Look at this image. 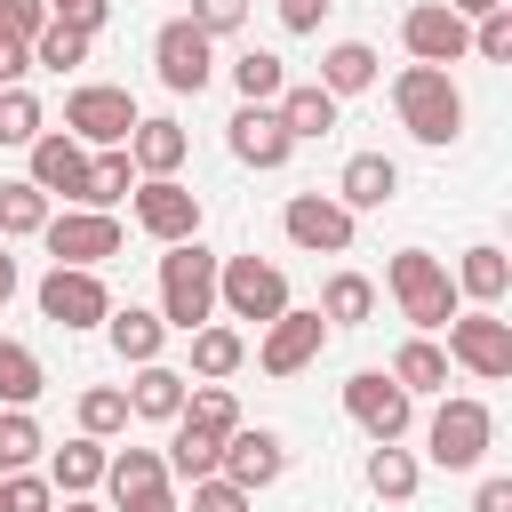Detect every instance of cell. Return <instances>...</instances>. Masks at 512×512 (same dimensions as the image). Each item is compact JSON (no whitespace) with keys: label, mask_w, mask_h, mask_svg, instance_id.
Instances as JSON below:
<instances>
[{"label":"cell","mask_w":512,"mask_h":512,"mask_svg":"<svg viewBox=\"0 0 512 512\" xmlns=\"http://www.w3.org/2000/svg\"><path fill=\"white\" fill-rule=\"evenodd\" d=\"M216 472H224L232 488H248V496H256V488H272V480L288 472V440H280L272 424H232V432H224Z\"/></svg>","instance_id":"17"},{"label":"cell","mask_w":512,"mask_h":512,"mask_svg":"<svg viewBox=\"0 0 512 512\" xmlns=\"http://www.w3.org/2000/svg\"><path fill=\"white\" fill-rule=\"evenodd\" d=\"M136 120H144V112H136V96H128V88L88 80V88H72V96H64V136H80L88 152L128 144V128H136Z\"/></svg>","instance_id":"12"},{"label":"cell","mask_w":512,"mask_h":512,"mask_svg":"<svg viewBox=\"0 0 512 512\" xmlns=\"http://www.w3.org/2000/svg\"><path fill=\"white\" fill-rule=\"evenodd\" d=\"M176 416H184V424H200V432H216V440H224L232 424H248V416H240V400H232V384H184V408H176Z\"/></svg>","instance_id":"37"},{"label":"cell","mask_w":512,"mask_h":512,"mask_svg":"<svg viewBox=\"0 0 512 512\" xmlns=\"http://www.w3.org/2000/svg\"><path fill=\"white\" fill-rule=\"evenodd\" d=\"M192 24H200L208 40H224V32L248 24V0H192Z\"/></svg>","instance_id":"45"},{"label":"cell","mask_w":512,"mask_h":512,"mask_svg":"<svg viewBox=\"0 0 512 512\" xmlns=\"http://www.w3.org/2000/svg\"><path fill=\"white\" fill-rule=\"evenodd\" d=\"M32 72V40H0V88H16Z\"/></svg>","instance_id":"50"},{"label":"cell","mask_w":512,"mask_h":512,"mask_svg":"<svg viewBox=\"0 0 512 512\" xmlns=\"http://www.w3.org/2000/svg\"><path fill=\"white\" fill-rule=\"evenodd\" d=\"M216 312L264 328L272 312H288V272L264 256H216Z\"/></svg>","instance_id":"5"},{"label":"cell","mask_w":512,"mask_h":512,"mask_svg":"<svg viewBox=\"0 0 512 512\" xmlns=\"http://www.w3.org/2000/svg\"><path fill=\"white\" fill-rule=\"evenodd\" d=\"M216 456H224V440L176 416V432H168V456H160V464H168V480H184V488H192V480H208V472H216Z\"/></svg>","instance_id":"30"},{"label":"cell","mask_w":512,"mask_h":512,"mask_svg":"<svg viewBox=\"0 0 512 512\" xmlns=\"http://www.w3.org/2000/svg\"><path fill=\"white\" fill-rule=\"evenodd\" d=\"M344 416H352L368 440H408V424H416V392H400L392 368H360V376H344Z\"/></svg>","instance_id":"11"},{"label":"cell","mask_w":512,"mask_h":512,"mask_svg":"<svg viewBox=\"0 0 512 512\" xmlns=\"http://www.w3.org/2000/svg\"><path fill=\"white\" fill-rule=\"evenodd\" d=\"M272 112H280V128H288L296 144H320V136L336 128V96H328L320 80H288V88L272 96Z\"/></svg>","instance_id":"20"},{"label":"cell","mask_w":512,"mask_h":512,"mask_svg":"<svg viewBox=\"0 0 512 512\" xmlns=\"http://www.w3.org/2000/svg\"><path fill=\"white\" fill-rule=\"evenodd\" d=\"M48 16H56V24H72V32H88V40H96V32H104V16H112V0H48Z\"/></svg>","instance_id":"47"},{"label":"cell","mask_w":512,"mask_h":512,"mask_svg":"<svg viewBox=\"0 0 512 512\" xmlns=\"http://www.w3.org/2000/svg\"><path fill=\"white\" fill-rule=\"evenodd\" d=\"M104 336H112V352H120L128 368H144V360H160L168 320H160V312H144V304H112V312H104Z\"/></svg>","instance_id":"22"},{"label":"cell","mask_w":512,"mask_h":512,"mask_svg":"<svg viewBox=\"0 0 512 512\" xmlns=\"http://www.w3.org/2000/svg\"><path fill=\"white\" fill-rule=\"evenodd\" d=\"M232 88H240V104H272V96L288 88V64H280L272 48H240V56H232Z\"/></svg>","instance_id":"36"},{"label":"cell","mask_w":512,"mask_h":512,"mask_svg":"<svg viewBox=\"0 0 512 512\" xmlns=\"http://www.w3.org/2000/svg\"><path fill=\"white\" fill-rule=\"evenodd\" d=\"M472 512H512V480H504V472H488V480L472 488Z\"/></svg>","instance_id":"49"},{"label":"cell","mask_w":512,"mask_h":512,"mask_svg":"<svg viewBox=\"0 0 512 512\" xmlns=\"http://www.w3.org/2000/svg\"><path fill=\"white\" fill-rule=\"evenodd\" d=\"M56 512H112V504H96V488H88V496H56Z\"/></svg>","instance_id":"52"},{"label":"cell","mask_w":512,"mask_h":512,"mask_svg":"<svg viewBox=\"0 0 512 512\" xmlns=\"http://www.w3.org/2000/svg\"><path fill=\"white\" fill-rule=\"evenodd\" d=\"M104 456H112V448L88 440V432L64 440V448L48 456V488H56V496H88V488H104Z\"/></svg>","instance_id":"28"},{"label":"cell","mask_w":512,"mask_h":512,"mask_svg":"<svg viewBox=\"0 0 512 512\" xmlns=\"http://www.w3.org/2000/svg\"><path fill=\"white\" fill-rule=\"evenodd\" d=\"M400 48H408L416 64H464V56H472V24H464L448 0H416V8L400 16Z\"/></svg>","instance_id":"15"},{"label":"cell","mask_w":512,"mask_h":512,"mask_svg":"<svg viewBox=\"0 0 512 512\" xmlns=\"http://www.w3.org/2000/svg\"><path fill=\"white\" fill-rule=\"evenodd\" d=\"M392 112H400V128L416 136V144H456L464 136V88L448 80V64H408V72H392Z\"/></svg>","instance_id":"1"},{"label":"cell","mask_w":512,"mask_h":512,"mask_svg":"<svg viewBox=\"0 0 512 512\" xmlns=\"http://www.w3.org/2000/svg\"><path fill=\"white\" fill-rule=\"evenodd\" d=\"M272 8H280V32H320V16L336 0H272Z\"/></svg>","instance_id":"48"},{"label":"cell","mask_w":512,"mask_h":512,"mask_svg":"<svg viewBox=\"0 0 512 512\" xmlns=\"http://www.w3.org/2000/svg\"><path fill=\"white\" fill-rule=\"evenodd\" d=\"M128 216H136V232L144 240H200V192L184 184V176H136V192H128Z\"/></svg>","instance_id":"7"},{"label":"cell","mask_w":512,"mask_h":512,"mask_svg":"<svg viewBox=\"0 0 512 512\" xmlns=\"http://www.w3.org/2000/svg\"><path fill=\"white\" fill-rule=\"evenodd\" d=\"M376 72H384V56L368 48V40H336L328 56H320V88L344 104V96H360V88H376Z\"/></svg>","instance_id":"26"},{"label":"cell","mask_w":512,"mask_h":512,"mask_svg":"<svg viewBox=\"0 0 512 512\" xmlns=\"http://www.w3.org/2000/svg\"><path fill=\"white\" fill-rule=\"evenodd\" d=\"M128 192H136V160H128V144L88 152V200H80V208H112V200H128Z\"/></svg>","instance_id":"34"},{"label":"cell","mask_w":512,"mask_h":512,"mask_svg":"<svg viewBox=\"0 0 512 512\" xmlns=\"http://www.w3.org/2000/svg\"><path fill=\"white\" fill-rule=\"evenodd\" d=\"M384 288H392V304H400V320H408L416 336H432V328H448V320L464 312V296H456V280H448V264H440L432 248H400V256L384 264Z\"/></svg>","instance_id":"2"},{"label":"cell","mask_w":512,"mask_h":512,"mask_svg":"<svg viewBox=\"0 0 512 512\" xmlns=\"http://www.w3.org/2000/svg\"><path fill=\"white\" fill-rule=\"evenodd\" d=\"M80 432H88V440L128 432V384H88V392H80Z\"/></svg>","instance_id":"39"},{"label":"cell","mask_w":512,"mask_h":512,"mask_svg":"<svg viewBox=\"0 0 512 512\" xmlns=\"http://www.w3.org/2000/svg\"><path fill=\"white\" fill-rule=\"evenodd\" d=\"M448 8H456V16L472 24V16H488V8H504V0H448Z\"/></svg>","instance_id":"53"},{"label":"cell","mask_w":512,"mask_h":512,"mask_svg":"<svg viewBox=\"0 0 512 512\" xmlns=\"http://www.w3.org/2000/svg\"><path fill=\"white\" fill-rule=\"evenodd\" d=\"M40 448H48V440H40L32 408H0V472H24Z\"/></svg>","instance_id":"40"},{"label":"cell","mask_w":512,"mask_h":512,"mask_svg":"<svg viewBox=\"0 0 512 512\" xmlns=\"http://www.w3.org/2000/svg\"><path fill=\"white\" fill-rule=\"evenodd\" d=\"M448 360L480 384H504L512 376V320H496V304H472L448 320Z\"/></svg>","instance_id":"8"},{"label":"cell","mask_w":512,"mask_h":512,"mask_svg":"<svg viewBox=\"0 0 512 512\" xmlns=\"http://www.w3.org/2000/svg\"><path fill=\"white\" fill-rule=\"evenodd\" d=\"M32 296H40V320H56L64 336L104 328V312H112V288H104V272H88V264H48Z\"/></svg>","instance_id":"6"},{"label":"cell","mask_w":512,"mask_h":512,"mask_svg":"<svg viewBox=\"0 0 512 512\" xmlns=\"http://www.w3.org/2000/svg\"><path fill=\"white\" fill-rule=\"evenodd\" d=\"M152 72H160L168 96H200V88L216 80V40H208L192 16H176V24L152 32Z\"/></svg>","instance_id":"9"},{"label":"cell","mask_w":512,"mask_h":512,"mask_svg":"<svg viewBox=\"0 0 512 512\" xmlns=\"http://www.w3.org/2000/svg\"><path fill=\"white\" fill-rule=\"evenodd\" d=\"M24 152H32V168H24V176H32L48 200H72V208L88 200V144H80V136H64V128H40Z\"/></svg>","instance_id":"18"},{"label":"cell","mask_w":512,"mask_h":512,"mask_svg":"<svg viewBox=\"0 0 512 512\" xmlns=\"http://www.w3.org/2000/svg\"><path fill=\"white\" fill-rule=\"evenodd\" d=\"M72 64H88V32H72V24H40L32 32V72H72Z\"/></svg>","instance_id":"38"},{"label":"cell","mask_w":512,"mask_h":512,"mask_svg":"<svg viewBox=\"0 0 512 512\" xmlns=\"http://www.w3.org/2000/svg\"><path fill=\"white\" fill-rule=\"evenodd\" d=\"M40 224H48V192L32 176H8L0 184V240H32Z\"/></svg>","instance_id":"35"},{"label":"cell","mask_w":512,"mask_h":512,"mask_svg":"<svg viewBox=\"0 0 512 512\" xmlns=\"http://www.w3.org/2000/svg\"><path fill=\"white\" fill-rule=\"evenodd\" d=\"M224 144H232V160H240V168H264V176H272V168H288V152H296V136L280 128V112H272V104H240V112L224 120Z\"/></svg>","instance_id":"19"},{"label":"cell","mask_w":512,"mask_h":512,"mask_svg":"<svg viewBox=\"0 0 512 512\" xmlns=\"http://www.w3.org/2000/svg\"><path fill=\"white\" fill-rule=\"evenodd\" d=\"M160 320L168 328H200V320H216V248H200V240H168V256H160Z\"/></svg>","instance_id":"3"},{"label":"cell","mask_w":512,"mask_h":512,"mask_svg":"<svg viewBox=\"0 0 512 512\" xmlns=\"http://www.w3.org/2000/svg\"><path fill=\"white\" fill-rule=\"evenodd\" d=\"M16 280H24V272H16V256H8V240H0V304L16 296Z\"/></svg>","instance_id":"51"},{"label":"cell","mask_w":512,"mask_h":512,"mask_svg":"<svg viewBox=\"0 0 512 512\" xmlns=\"http://www.w3.org/2000/svg\"><path fill=\"white\" fill-rule=\"evenodd\" d=\"M48 128V112H40V96L16 80V88H0V144H32Z\"/></svg>","instance_id":"41"},{"label":"cell","mask_w":512,"mask_h":512,"mask_svg":"<svg viewBox=\"0 0 512 512\" xmlns=\"http://www.w3.org/2000/svg\"><path fill=\"white\" fill-rule=\"evenodd\" d=\"M320 344H328V320H320V304L304 312V304H288V312H272L264 320V336H256V368L264 376H304L312 360H320Z\"/></svg>","instance_id":"10"},{"label":"cell","mask_w":512,"mask_h":512,"mask_svg":"<svg viewBox=\"0 0 512 512\" xmlns=\"http://www.w3.org/2000/svg\"><path fill=\"white\" fill-rule=\"evenodd\" d=\"M472 56L480 64H512V0L488 8V16H472Z\"/></svg>","instance_id":"43"},{"label":"cell","mask_w":512,"mask_h":512,"mask_svg":"<svg viewBox=\"0 0 512 512\" xmlns=\"http://www.w3.org/2000/svg\"><path fill=\"white\" fill-rule=\"evenodd\" d=\"M392 384H400V392H448V352H440L432 336H408V344L392 352Z\"/></svg>","instance_id":"33"},{"label":"cell","mask_w":512,"mask_h":512,"mask_svg":"<svg viewBox=\"0 0 512 512\" xmlns=\"http://www.w3.org/2000/svg\"><path fill=\"white\" fill-rule=\"evenodd\" d=\"M320 320H328V328H368V320H376V280H368V272H328Z\"/></svg>","instance_id":"29"},{"label":"cell","mask_w":512,"mask_h":512,"mask_svg":"<svg viewBox=\"0 0 512 512\" xmlns=\"http://www.w3.org/2000/svg\"><path fill=\"white\" fill-rule=\"evenodd\" d=\"M448 280H456V296H472V304H504V288H512V256H504L496 240H472L464 264H456Z\"/></svg>","instance_id":"25"},{"label":"cell","mask_w":512,"mask_h":512,"mask_svg":"<svg viewBox=\"0 0 512 512\" xmlns=\"http://www.w3.org/2000/svg\"><path fill=\"white\" fill-rule=\"evenodd\" d=\"M184 152H192V136H184L176 120H136V128H128V160H136V176H176Z\"/></svg>","instance_id":"24"},{"label":"cell","mask_w":512,"mask_h":512,"mask_svg":"<svg viewBox=\"0 0 512 512\" xmlns=\"http://www.w3.org/2000/svg\"><path fill=\"white\" fill-rule=\"evenodd\" d=\"M40 240H48V256H56V264H88V272H96L104 256H120V240H128V232H120V216H112V208H64V216H48V224H40Z\"/></svg>","instance_id":"14"},{"label":"cell","mask_w":512,"mask_h":512,"mask_svg":"<svg viewBox=\"0 0 512 512\" xmlns=\"http://www.w3.org/2000/svg\"><path fill=\"white\" fill-rule=\"evenodd\" d=\"M184 368H168V360H144L136 368V384H128V416H144V424H176V408H184Z\"/></svg>","instance_id":"23"},{"label":"cell","mask_w":512,"mask_h":512,"mask_svg":"<svg viewBox=\"0 0 512 512\" xmlns=\"http://www.w3.org/2000/svg\"><path fill=\"white\" fill-rule=\"evenodd\" d=\"M256 496L248 488H232L224 472H208V480H192V512H248Z\"/></svg>","instance_id":"44"},{"label":"cell","mask_w":512,"mask_h":512,"mask_svg":"<svg viewBox=\"0 0 512 512\" xmlns=\"http://www.w3.org/2000/svg\"><path fill=\"white\" fill-rule=\"evenodd\" d=\"M0 512H56V488H48V472H0Z\"/></svg>","instance_id":"42"},{"label":"cell","mask_w":512,"mask_h":512,"mask_svg":"<svg viewBox=\"0 0 512 512\" xmlns=\"http://www.w3.org/2000/svg\"><path fill=\"white\" fill-rule=\"evenodd\" d=\"M48 24V0H0V40H32Z\"/></svg>","instance_id":"46"},{"label":"cell","mask_w":512,"mask_h":512,"mask_svg":"<svg viewBox=\"0 0 512 512\" xmlns=\"http://www.w3.org/2000/svg\"><path fill=\"white\" fill-rule=\"evenodd\" d=\"M392 192H400V160H392V152H352L344 176H336V200H344L352 216H360V208H384Z\"/></svg>","instance_id":"21"},{"label":"cell","mask_w":512,"mask_h":512,"mask_svg":"<svg viewBox=\"0 0 512 512\" xmlns=\"http://www.w3.org/2000/svg\"><path fill=\"white\" fill-rule=\"evenodd\" d=\"M488 440H496V416H488V400H472V392L440 400L432 424H424V456H432L440 472H472V464L488 456Z\"/></svg>","instance_id":"4"},{"label":"cell","mask_w":512,"mask_h":512,"mask_svg":"<svg viewBox=\"0 0 512 512\" xmlns=\"http://www.w3.org/2000/svg\"><path fill=\"white\" fill-rule=\"evenodd\" d=\"M104 488H112V512H176V480H168L160 448H112Z\"/></svg>","instance_id":"13"},{"label":"cell","mask_w":512,"mask_h":512,"mask_svg":"<svg viewBox=\"0 0 512 512\" xmlns=\"http://www.w3.org/2000/svg\"><path fill=\"white\" fill-rule=\"evenodd\" d=\"M40 392H48L40 352H32V344H16V336H0V408H32Z\"/></svg>","instance_id":"32"},{"label":"cell","mask_w":512,"mask_h":512,"mask_svg":"<svg viewBox=\"0 0 512 512\" xmlns=\"http://www.w3.org/2000/svg\"><path fill=\"white\" fill-rule=\"evenodd\" d=\"M280 232H288L304 256H344V248H352V208H344L336 192H296V200L280 208Z\"/></svg>","instance_id":"16"},{"label":"cell","mask_w":512,"mask_h":512,"mask_svg":"<svg viewBox=\"0 0 512 512\" xmlns=\"http://www.w3.org/2000/svg\"><path fill=\"white\" fill-rule=\"evenodd\" d=\"M360 480H368V496H384V504H408L424 472H416V456H408L400 440H376V448H368V472H360Z\"/></svg>","instance_id":"31"},{"label":"cell","mask_w":512,"mask_h":512,"mask_svg":"<svg viewBox=\"0 0 512 512\" xmlns=\"http://www.w3.org/2000/svg\"><path fill=\"white\" fill-rule=\"evenodd\" d=\"M240 360H248V336H240V328H224V320H200V328H192V376H200V384L240 376Z\"/></svg>","instance_id":"27"}]
</instances>
